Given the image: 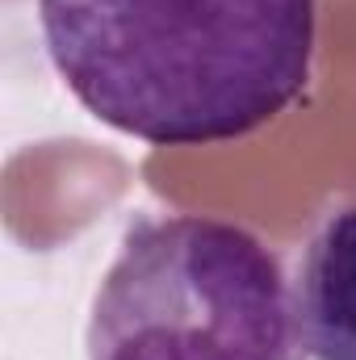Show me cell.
I'll return each instance as SVG.
<instances>
[{"mask_svg": "<svg viewBox=\"0 0 356 360\" xmlns=\"http://www.w3.org/2000/svg\"><path fill=\"white\" fill-rule=\"evenodd\" d=\"M55 72L96 122L151 147H214L310 84L314 0H38Z\"/></svg>", "mask_w": 356, "mask_h": 360, "instance_id": "cell-1", "label": "cell"}, {"mask_svg": "<svg viewBox=\"0 0 356 360\" xmlns=\"http://www.w3.org/2000/svg\"><path fill=\"white\" fill-rule=\"evenodd\" d=\"M89 360H306L281 256L227 218H139L92 297Z\"/></svg>", "mask_w": 356, "mask_h": 360, "instance_id": "cell-2", "label": "cell"}, {"mask_svg": "<svg viewBox=\"0 0 356 360\" xmlns=\"http://www.w3.org/2000/svg\"><path fill=\"white\" fill-rule=\"evenodd\" d=\"M293 319L310 360H356V205L327 214L302 248Z\"/></svg>", "mask_w": 356, "mask_h": 360, "instance_id": "cell-3", "label": "cell"}]
</instances>
